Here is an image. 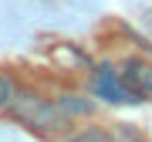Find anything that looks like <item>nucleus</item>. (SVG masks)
<instances>
[{"label": "nucleus", "instance_id": "obj_6", "mask_svg": "<svg viewBox=\"0 0 152 142\" xmlns=\"http://www.w3.org/2000/svg\"><path fill=\"white\" fill-rule=\"evenodd\" d=\"M14 91H17V85L10 81V78H4V75H0V112H4L7 105H10V98H14Z\"/></svg>", "mask_w": 152, "mask_h": 142}, {"label": "nucleus", "instance_id": "obj_4", "mask_svg": "<svg viewBox=\"0 0 152 142\" xmlns=\"http://www.w3.org/2000/svg\"><path fill=\"white\" fill-rule=\"evenodd\" d=\"M58 105H61L68 115H88V112L95 108L88 98H78V95H61V98H58Z\"/></svg>", "mask_w": 152, "mask_h": 142}, {"label": "nucleus", "instance_id": "obj_5", "mask_svg": "<svg viewBox=\"0 0 152 142\" xmlns=\"http://www.w3.org/2000/svg\"><path fill=\"white\" fill-rule=\"evenodd\" d=\"M64 142H115L105 129H81V132H75L71 139H64Z\"/></svg>", "mask_w": 152, "mask_h": 142}, {"label": "nucleus", "instance_id": "obj_3", "mask_svg": "<svg viewBox=\"0 0 152 142\" xmlns=\"http://www.w3.org/2000/svg\"><path fill=\"white\" fill-rule=\"evenodd\" d=\"M98 95H102V98H108V102H125V105L139 102V95L129 91L125 81H122V78H115V71H108V68L98 75Z\"/></svg>", "mask_w": 152, "mask_h": 142}, {"label": "nucleus", "instance_id": "obj_1", "mask_svg": "<svg viewBox=\"0 0 152 142\" xmlns=\"http://www.w3.org/2000/svg\"><path fill=\"white\" fill-rule=\"evenodd\" d=\"M4 112L10 115L14 122H20L24 129L37 132L44 139H54V135H61V132L71 125V115L61 108L58 102L44 98L37 91H24V88L14 91V98H10V105H7Z\"/></svg>", "mask_w": 152, "mask_h": 142}, {"label": "nucleus", "instance_id": "obj_2", "mask_svg": "<svg viewBox=\"0 0 152 142\" xmlns=\"http://www.w3.org/2000/svg\"><path fill=\"white\" fill-rule=\"evenodd\" d=\"M122 81L129 91H135V95H152V64L149 61H142V58H132V61H125V68H122Z\"/></svg>", "mask_w": 152, "mask_h": 142}]
</instances>
